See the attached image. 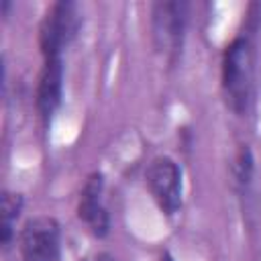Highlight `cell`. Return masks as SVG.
<instances>
[{
    "mask_svg": "<svg viewBox=\"0 0 261 261\" xmlns=\"http://www.w3.org/2000/svg\"><path fill=\"white\" fill-rule=\"evenodd\" d=\"M80 29V14L73 2H55L47 8L39 27V47L45 59L59 57Z\"/></svg>",
    "mask_w": 261,
    "mask_h": 261,
    "instance_id": "cell-2",
    "label": "cell"
},
{
    "mask_svg": "<svg viewBox=\"0 0 261 261\" xmlns=\"http://www.w3.org/2000/svg\"><path fill=\"white\" fill-rule=\"evenodd\" d=\"M151 31H153L155 47L167 59H175L184 43L186 4L184 2H155L151 10Z\"/></svg>",
    "mask_w": 261,
    "mask_h": 261,
    "instance_id": "cell-4",
    "label": "cell"
},
{
    "mask_svg": "<svg viewBox=\"0 0 261 261\" xmlns=\"http://www.w3.org/2000/svg\"><path fill=\"white\" fill-rule=\"evenodd\" d=\"M61 90H63L61 57L45 59V65L39 75V86H37V110L45 120H49L57 110L61 102Z\"/></svg>",
    "mask_w": 261,
    "mask_h": 261,
    "instance_id": "cell-7",
    "label": "cell"
},
{
    "mask_svg": "<svg viewBox=\"0 0 261 261\" xmlns=\"http://www.w3.org/2000/svg\"><path fill=\"white\" fill-rule=\"evenodd\" d=\"M102 186L104 179L100 173H92L84 188H82V196H80V204H77V218L90 228V232L98 239L106 237L110 230V218L106 208L100 202V194H102Z\"/></svg>",
    "mask_w": 261,
    "mask_h": 261,
    "instance_id": "cell-6",
    "label": "cell"
},
{
    "mask_svg": "<svg viewBox=\"0 0 261 261\" xmlns=\"http://www.w3.org/2000/svg\"><path fill=\"white\" fill-rule=\"evenodd\" d=\"M159 261H173V257H171V255H169V253H163V255H161V259H159Z\"/></svg>",
    "mask_w": 261,
    "mask_h": 261,
    "instance_id": "cell-11",
    "label": "cell"
},
{
    "mask_svg": "<svg viewBox=\"0 0 261 261\" xmlns=\"http://www.w3.org/2000/svg\"><path fill=\"white\" fill-rule=\"evenodd\" d=\"M22 261H57L59 224L51 216H35L20 230Z\"/></svg>",
    "mask_w": 261,
    "mask_h": 261,
    "instance_id": "cell-5",
    "label": "cell"
},
{
    "mask_svg": "<svg viewBox=\"0 0 261 261\" xmlns=\"http://www.w3.org/2000/svg\"><path fill=\"white\" fill-rule=\"evenodd\" d=\"M147 188L159 206V210L167 216L175 214L181 206V171L171 157H155L145 171Z\"/></svg>",
    "mask_w": 261,
    "mask_h": 261,
    "instance_id": "cell-3",
    "label": "cell"
},
{
    "mask_svg": "<svg viewBox=\"0 0 261 261\" xmlns=\"http://www.w3.org/2000/svg\"><path fill=\"white\" fill-rule=\"evenodd\" d=\"M220 80L226 106L234 114H243L249 108L253 86V47L247 37L232 39L224 49Z\"/></svg>",
    "mask_w": 261,
    "mask_h": 261,
    "instance_id": "cell-1",
    "label": "cell"
},
{
    "mask_svg": "<svg viewBox=\"0 0 261 261\" xmlns=\"http://www.w3.org/2000/svg\"><path fill=\"white\" fill-rule=\"evenodd\" d=\"M253 155H251V149L247 145H241L239 153H237V159H234V179L241 188H247L251 184V177H253Z\"/></svg>",
    "mask_w": 261,
    "mask_h": 261,
    "instance_id": "cell-9",
    "label": "cell"
},
{
    "mask_svg": "<svg viewBox=\"0 0 261 261\" xmlns=\"http://www.w3.org/2000/svg\"><path fill=\"white\" fill-rule=\"evenodd\" d=\"M22 210V196L16 192H2V202H0V241L4 247H8L12 234H14V224L16 218Z\"/></svg>",
    "mask_w": 261,
    "mask_h": 261,
    "instance_id": "cell-8",
    "label": "cell"
},
{
    "mask_svg": "<svg viewBox=\"0 0 261 261\" xmlns=\"http://www.w3.org/2000/svg\"><path fill=\"white\" fill-rule=\"evenodd\" d=\"M94 261H116L110 253H98L96 257H94Z\"/></svg>",
    "mask_w": 261,
    "mask_h": 261,
    "instance_id": "cell-10",
    "label": "cell"
}]
</instances>
